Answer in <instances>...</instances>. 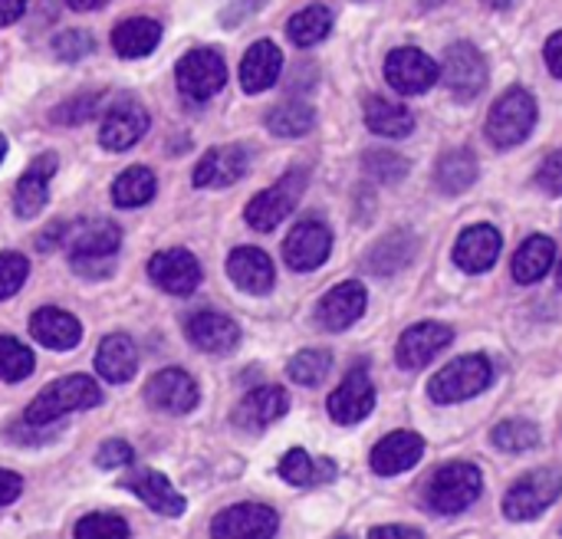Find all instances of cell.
I'll return each instance as SVG.
<instances>
[{
  "instance_id": "6da1fadb",
  "label": "cell",
  "mask_w": 562,
  "mask_h": 539,
  "mask_svg": "<svg viewBox=\"0 0 562 539\" xmlns=\"http://www.w3.org/2000/svg\"><path fill=\"white\" fill-rule=\"evenodd\" d=\"M99 402H102V389H99L89 375H66V379L46 385V389L26 405L23 422L33 425V428H46V425L59 422L63 415L95 408Z\"/></svg>"
},
{
  "instance_id": "7a4b0ae2",
  "label": "cell",
  "mask_w": 562,
  "mask_h": 539,
  "mask_svg": "<svg viewBox=\"0 0 562 539\" xmlns=\"http://www.w3.org/2000/svg\"><path fill=\"white\" fill-rule=\"evenodd\" d=\"M533 125H537V99L524 86H514L494 102L484 132L494 148H514L530 138Z\"/></svg>"
},
{
  "instance_id": "3957f363",
  "label": "cell",
  "mask_w": 562,
  "mask_h": 539,
  "mask_svg": "<svg viewBox=\"0 0 562 539\" xmlns=\"http://www.w3.org/2000/svg\"><path fill=\"white\" fill-rule=\"evenodd\" d=\"M484 491V478L474 464H445L425 487V504L435 510V514H445V517H454L461 510H468Z\"/></svg>"
},
{
  "instance_id": "277c9868",
  "label": "cell",
  "mask_w": 562,
  "mask_h": 539,
  "mask_svg": "<svg viewBox=\"0 0 562 539\" xmlns=\"http://www.w3.org/2000/svg\"><path fill=\"white\" fill-rule=\"evenodd\" d=\"M491 382H494L491 359L487 356H464V359L445 366L431 379L428 392L438 405H454V402H468V398L481 395Z\"/></svg>"
},
{
  "instance_id": "5b68a950",
  "label": "cell",
  "mask_w": 562,
  "mask_h": 539,
  "mask_svg": "<svg viewBox=\"0 0 562 539\" xmlns=\"http://www.w3.org/2000/svg\"><path fill=\"white\" fill-rule=\"evenodd\" d=\"M562 494V474L557 468H540V471H530L524 474L504 497V514L507 520H533L540 517L543 510H550Z\"/></svg>"
},
{
  "instance_id": "8992f818",
  "label": "cell",
  "mask_w": 562,
  "mask_h": 539,
  "mask_svg": "<svg viewBox=\"0 0 562 539\" xmlns=\"http://www.w3.org/2000/svg\"><path fill=\"white\" fill-rule=\"evenodd\" d=\"M303 191H306V171H300V168L286 171L273 188L260 191V194L247 204V211H244L247 224H250L254 231H260V234L280 227V224L293 214V207L300 204Z\"/></svg>"
},
{
  "instance_id": "52a82bcc",
  "label": "cell",
  "mask_w": 562,
  "mask_h": 539,
  "mask_svg": "<svg viewBox=\"0 0 562 539\" xmlns=\"http://www.w3.org/2000/svg\"><path fill=\"white\" fill-rule=\"evenodd\" d=\"M178 89L181 96H188L191 102H207L211 96H217L227 82V63L217 49H191L178 59L175 69Z\"/></svg>"
},
{
  "instance_id": "ba28073f",
  "label": "cell",
  "mask_w": 562,
  "mask_h": 539,
  "mask_svg": "<svg viewBox=\"0 0 562 539\" xmlns=\"http://www.w3.org/2000/svg\"><path fill=\"white\" fill-rule=\"evenodd\" d=\"M441 79L454 99H477L487 86V59L474 43H451L441 59Z\"/></svg>"
},
{
  "instance_id": "9c48e42d",
  "label": "cell",
  "mask_w": 562,
  "mask_h": 539,
  "mask_svg": "<svg viewBox=\"0 0 562 539\" xmlns=\"http://www.w3.org/2000/svg\"><path fill=\"white\" fill-rule=\"evenodd\" d=\"M441 76V66L418 46H398L385 59V79L402 96H422L428 92Z\"/></svg>"
},
{
  "instance_id": "30bf717a",
  "label": "cell",
  "mask_w": 562,
  "mask_h": 539,
  "mask_svg": "<svg viewBox=\"0 0 562 539\" xmlns=\"http://www.w3.org/2000/svg\"><path fill=\"white\" fill-rule=\"evenodd\" d=\"M329 254H333V231L313 217L300 221L283 240V260L296 273H310V270L323 267L329 260Z\"/></svg>"
},
{
  "instance_id": "8fae6325",
  "label": "cell",
  "mask_w": 562,
  "mask_h": 539,
  "mask_svg": "<svg viewBox=\"0 0 562 539\" xmlns=\"http://www.w3.org/2000/svg\"><path fill=\"white\" fill-rule=\"evenodd\" d=\"M280 517L263 504H237L211 520V539H273Z\"/></svg>"
},
{
  "instance_id": "7c38bea8",
  "label": "cell",
  "mask_w": 562,
  "mask_h": 539,
  "mask_svg": "<svg viewBox=\"0 0 562 539\" xmlns=\"http://www.w3.org/2000/svg\"><path fill=\"white\" fill-rule=\"evenodd\" d=\"M145 402L165 415H188L198 408L201 392H198V382L184 369H161L158 375L148 379Z\"/></svg>"
},
{
  "instance_id": "4fadbf2b",
  "label": "cell",
  "mask_w": 562,
  "mask_h": 539,
  "mask_svg": "<svg viewBox=\"0 0 562 539\" xmlns=\"http://www.w3.org/2000/svg\"><path fill=\"white\" fill-rule=\"evenodd\" d=\"M148 277L171 296H188L201 287V263L191 250L171 247L148 260Z\"/></svg>"
},
{
  "instance_id": "5bb4252c",
  "label": "cell",
  "mask_w": 562,
  "mask_h": 539,
  "mask_svg": "<svg viewBox=\"0 0 562 539\" xmlns=\"http://www.w3.org/2000/svg\"><path fill=\"white\" fill-rule=\"evenodd\" d=\"M454 343V329L445 323H418L412 329L402 333L398 346H395V359L402 369H425L438 352H445Z\"/></svg>"
},
{
  "instance_id": "9a60e30c",
  "label": "cell",
  "mask_w": 562,
  "mask_h": 539,
  "mask_svg": "<svg viewBox=\"0 0 562 539\" xmlns=\"http://www.w3.org/2000/svg\"><path fill=\"white\" fill-rule=\"evenodd\" d=\"M326 408H329V418L336 425H359L362 418H369L375 408V385H372L369 372L352 369L342 379V385L329 395Z\"/></svg>"
},
{
  "instance_id": "2e32d148",
  "label": "cell",
  "mask_w": 562,
  "mask_h": 539,
  "mask_svg": "<svg viewBox=\"0 0 562 539\" xmlns=\"http://www.w3.org/2000/svg\"><path fill=\"white\" fill-rule=\"evenodd\" d=\"M366 303H369L366 287H362L359 280H346V283L333 287V290L319 300V306H316V323H319L323 329H329V333H342V329H349L352 323L362 319Z\"/></svg>"
},
{
  "instance_id": "e0dca14e",
  "label": "cell",
  "mask_w": 562,
  "mask_h": 539,
  "mask_svg": "<svg viewBox=\"0 0 562 539\" xmlns=\"http://www.w3.org/2000/svg\"><path fill=\"white\" fill-rule=\"evenodd\" d=\"M148 112L138 102H119L105 112L99 125V145L105 151H128L148 132Z\"/></svg>"
},
{
  "instance_id": "ac0fdd59",
  "label": "cell",
  "mask_w": 562,
  "mask_h": 539,
  "mask_svg": "<svg viewBox=\"0 0 562 539\" xmlns=\"http://www.w3.org/2000/svg\"><path fill=\"white\" fill-rule=\"evenodd\" d=\"M250 168V151L244 145H217L194 165V188H227L240 181Z\"/></svg>"
},
{
  "instance_id": "d6986e66",
  "label": "cell",
  "mask_w": 562,
  "mask_h": 539,
  "mask_svg": "<svg viewBox=\"0 0 562 539\" xmlns=\"http://www.w3.org/2000/svg\"><path fill=\"white\" fill-rule=\"evenodd\" d=\"M290 412V395L280 385H260L240 398L234 408V425L240 431H263Z\"/></svg>"
},
{
  "instance_id": "ffe728a7",
  "label": "cell",
  "mask_w": 562,
  "mask_h": 539,
  "mask_svg": "<svg viewBox=\"0 0 562 539\" xmlns=\"http://www.w3.org/2000/svg\"><path fill=\"white\" fill-rule=\"evenodd\" d=\"M122 487L132 491L148 510H155V514H161V517H181L184 507H188V501L171 487V481H168L165 474L151 471V468H135V471L122 481Z\"/></svg>"
},
{
  "instance_id": "44dd1931",
  "label": "cell",
  "mask_w": 562,
  "mask_h": 539,
  "mask_svg": "<svg viewBox=\"0 0 562 539\" xmlns=\"http://www.w3.org/2000/svg\"><path fill=\"white\" fill-rule=\"evenodd\" d=\"M56 165H59L56 155H40L20 175V181L13 188V211H16V217L30 221V217H36L46 207V201H49V181L56 175Z\"/></svg>"
},
{
  "instance_id": "7402d4cb",
  "label": "cell",
  "mask_w": 562,
  "mask_h": 539,
  "mask_svg": "<svg viewBox=\"0 0 562 539\" xmlns=\"http://www.w3.org/2000/svg\"><path fill=\"white\" fill-rule=\"evenodd\" d=\"M119 244H122V231L102 217L66 224V237H63V247L69 250V257H112Z\"/></svg>"
},
{
  "instance_id": "603a6c76",
  "label": "cell",
  "mask_w": 562,
  "mask_h": 539,
  "mask_svg": "<svg viewBox=\"0 0 562 539\" xmlns=\"http://www.w3.org/2000/svg\"><path fill=\"white\" fill-rule=\"evenodd\" d=\"M501 247H504V237L497 227L491 224H474L468 227L458 244H454V263L464 270V273H487L497 257H501Z\"/></svg>"
},
{
  "instance_id": "cb8c5ba5",
  "label": "cell",
  "mask_w": 562,
  "mask_h": 539,
  "mask_svg": "<svg viewBox=\"0 0 562 539\" xmlns=\"http://www.w3.org/2000/svg\"><path fill=\"white\" fill-rule=\"evenodd\" d=\"M184 333L188 339L201 349V352H211V356H227L237 349L240 343V326L224 316V313H211V310H201L194 313L188 323H184Z\"/></svg>"
},
{
  "instance_id": "d4e9b609",
  "label": "cell",
  "mask_w": 562,
  "mask_h": 539,
  "mask_svg": "<svg viewBox=\"0 0 562 539\" xmlns=\"http://www.w3.org/2000/svg\"><path fill=\"white\" fill-rule=\"evenodd\" d=\"M227 277L237 290L250 296H263L273 290L277 270H273V260L260 247H237L227 257Z\"/></svg>"
},
{
  "instance_id": "484cf974",
  "label": "cell",
  "mask_w": 562,
  "mask_h": 539,
  "mask_svg": "<svg viewBox=\"0 0 562 539\" xmlns=\"http://www.w3.org/2000/svg\"><path fill=\"white\" fill-rule=\"evenodd\" d=\"M30 336L53 352H69L82 343V326L72 313L43 306L30 316Z\"/></svg>"
},
{
  "instance_id": "4316f807",
  "label": "cell",
  "mask_w": 562,
  "mask_h": 539,
  "mask_svg": "<svg viewBox=\"0 0 562 539\" xmlns=\"http://www.w3.org/2000/svg\"><path fill=\"white\" fill-rule=\"evenodd\" d=\"M425 454V441L415 431H392L372 448V471L382 478H395L412 471Z\"/></svg>"
},
{
  "instance_id": "83f0119b",
  "label": "cell",
  "mask_w": 562,
  "mask_h": 539,
  "mask_svg": "<svg viewBox=\"0 0 562 539\" xmlns=\"http://www.w3.org/2000/svg\"><path fill=\"white\" fill-rule=\"evenodd\" d=\"M280 72H283V53L273 40H257L240 59V86L250 96L267 92L280 79Z\"/></svg>"
},
{
  "instance_id": "f1b7e54d",
  "label": "cell",
  "mask_w": 562,
  "mask_h": 539,
  "mask_svg": "<svg viewBox=\"0 0 562 539\" xmlns=\"http://www.w3.org/2000/svg\"><path fill=\"white\" fill-rule=\"evenodd\" d=\"M418 254V237L405 227L385 234L382 240H375L366 254V270L375 277H392L398 270H405Z\"/></svg>"
},
{
  "instance_id": "f546056e",
  "label": "cell",
  "mask_w": 562,
  "mask_h": 539,
  "mask_svg": "<svg viewBox=\"0 0 562 539\" xmlns=\"http://www.w3.org/2000/svg\"><path fill=\"white\" fill-rule=\"evenodd\" d=\"M138 369V349L125 333H112L99 343L95 349V372L109 382V385H125L132 382Z\"/></svg>"
},
{
  "instance_id": "4dcf8cb0",
  "label": "cell",
  "mask_w": 562,
  "mask_h": 539,
  "mask_svg": "<svg viewBox=\"0 0 562 539\" xmlns=\"http://www.w3.org/2000/svg\"><path fill=\"white\" fill-rule=\"evenodd\" d=\"M158 43H161V23L151 20V16H132V20H122L112 30V49L122 59H142Z\"/></svg>"
},
{
  "instance_id": "1f68e13d",
  "label": "cell",
  "mask_w": 562,
  "mask_h": 539,
  "mask_svg": "<svg viewBox=\"0 0 562 539\" xmlns=\"http://www.w3.org/2000/svg\"><path fill=\"white\" fill-rule=\"evenodd\" d=\"M366 125H369V132H375L382 138H405L415 128V115L402 102H392L385 96H369L366 99Z\"/></svg>"
},
{
  "instance_id": "d6a6232c",
  "label": "cell",
  "mask_w": 562,
  "mask_h": 539,
  "mask_svg": "<svg viewBox=\"0 0 562 539\" xmlns=\"http://www.w3.org/2000/svg\"><path fill=\"white\" fill-rule=\"evenodd\" d=\"M553 263H557V244H553L550 237L537 234V237H530V240L514 254L510 273H514L517 283L530 287V283L543 280V277L553 270Z\"/></svg>"
},
{
  "instance_id": "836d02e7",
  "label": "cell",
  "mask_w": 562,
  "mask_h": 539,
  "mask_svg": "<svg viewBox=\"0 0 562 539\" xmlns=\"http://www.w3.org/2000/svg\"><path fill=\"white\" fill-rule=\"evenodd\" d=\"M435 181L445 194H464L477 181V158L471 148H451L435 168Z\"/></svg>"
},
{
  "instance_id": "e575fe53",
  "label": "cell",
  "mask_w": 562,
  "mask_h": 539,
  "mask_svg": "<svg viewBox=\"0 0 562 539\" xmlns=\"http://www.w3.org/2000/svg\"><path fill=\"white\" fill-rule=\"evenodd\" d=\"M280 478L293 487H313V484H326L336 478V464L329 458L313 461L303 448H293L283 454L280 461Z\"/></svg>"
},
{
  "instance_id": "d590c367",
  "label": "cell",
  "mask_w": 562,
  "mask_h": 539,
  "mask_svg": "<svg viewBox=\"0 0 562 539\" xmlns=\"http://www.w3.org/2000/svg\"><path fill=\"white\" fill-rule=\"evenodd\" d=\"M155 191H158L155 171L145 168V165H132V168H125V171L115 178V184H112V201H115L119 207H145V204L155 198Z\"/></svg>"
},
{
  "instance_id": "8d00e7d4",
  "label": "cell",
  "mask_w": 562,
  "mask_h": 539,
  "mask_svg": "<svg viewBox=\"0 0 562 539\" xmlns=\"http://www.w3.org/2000/svg\"><path fill=\"white\" fill-rule=\"evenodd\" d=\"M329 30H333V13H329V7H323V3L303 7V10L293 13L290 23H286L290 43H296V46H303V49L323 43V40L329 36Z\"/></svg>"
},
{
  "instance_id": "74e56055",
  "label": "cell",
  "mask_w": 562,
  "mask_h": 539,
  "mask_svg": "<svg viewBox=\"0 0 562 539\" xmlns=\"http://www.w3.org/2000/svg\"><path fill=\"white\" fill-rule=\"evenodd\" d=\"M316 125V109L300 99H286L267 112V128L280 138H300Z\"/></svg>"
},
{
  "instance_id": "f35d334b",
  "label": "cell",
  "mask_w": 562,
  "mask_h": 539,
  "mask_svg": "<svg viewBox=\"0 0 562 539\" xmlns=\"http://www.w3.org/2000/svg\"><path fill=\"white\" fill-rule=\"evenodd\" d=\"M329 369H333V356H329L326 349H303V352H296V356L290 359L286 375H290L296 385L313 389V385H319V382L329 375Z\"/></svg>"
},
{
  "instance_id": "ab89813d",
  "label": "cell",
  "mask_w": 562,
  "mask_h": 539,
  "mask_svg": "<svg viewBox=\"0 0 562 539\" xmlns=\"http://www.w3.org/2000/svg\"><path fill=\"white\" fill-rule=\"evenodd\" d=\"M494 445L501 451H510V454H520V451H530L540 445V428L527 418H510V422H501L494 428Z\"/></svg>"
},
{
  "instance_id": "60d3db41",
  "label": "cell",
  "mask_w": 562,
  "mask_h": 539,
  "mask_svg": "<svg viewBox=\"0 0 562 539\" xmlns=\"http://www.w3.org/2000/svg\"><path fill=\"white\" fill-rule=\"evenodd\" d=\"M33 352L13 339V336H0V379L3 382H23L33 375Z\"/></svg>"
},
{
  "instance_id": "b9f144b4",
  "label": "cell",
  "mask_w": 562,
  "mask_h": 539,
  "mask_svg": "<svg viewBox=\"0 0 562 539\" xmlns=\"http://www.w3.org/2000/svg\"><path fill=\"white\" fill-rule=\"evenodd\" d=\"M102 92H82V96H69L66 102H59L53 109V122L59 125H82L89 122L99 109H102Z\"/></svg>"
},
{
  "instance_id": "7bdbcfd3",
  "label": "cell",
  "mask_w": 562,
  "mask_h": 539,
  "mask_svg": "<svg viewBox=\"0 0 562 539\" xmlns=\"http://www.w3.org/2000/svg\"><path fill=\"white\" fill-rule=\"evenodd\" d=\"M362 168H366V175H372V178L382 181V184H395V181H402V178L408 175V161H405L402 155L389 151V148L369 151V155L362 158Z\"/></svg>"
},
{
  "instance_id": "ee69618b",
  "label": "cell",
  "mask_w": 562,
  "mask_h": 539,
  "mask_svg": "<svg viewBox=\"0 0 562 539\" xmlns=\"http://www.w3.org/2000/svg\"><path fill=\"white\" fill-rule=\"evenodd\" d=\"M76 539H128V524L115 514H89L76 524Z\"/></svg>"
},
{
  "instance_id": "f6af8a7d",
  "label": "cell",
  "mask_w": 562,
  "mask_h": 539,
  "mask_svg": "<svg viewBox=\"0 0 562 539\" xmlns=\"http://www.w3.org/2000/svg\"><path fill=\"white\" fill-rule=\"evenodd\" d=\"M26 277H30V260L16 250H3L0 254V303L20 293Z\"/></svg>"
},
{
  "instance_id": "bcb514c9",
  "label": "cell",
  "mask_w": 562,
  "mask_h": 539,
  "mask_svg": "<svg viewBox=\"0 0 562 539\" xmlns=\"http://www.w3.org/2000/svg\"><path fill=\"white\" fill-rule=\"evenodd\" d=\"M92 49H95V40H92L89 30H63V33L53 36V56L63 59V63L86 59Z\"/></svg>"
},
{
  "instance_id": "7dc6e473",
  "label": "cell",
  "mask_w": 562,
  "mask_h": 539,
  "mask_svg": "<svg viewBox=\"0 0 562 539\" xmlns=\"http://www.w3.org/2000/svg\"><path fill=\"white\" fill-rule=\"evenodd\" d=\"M132 461H135V451H132V445L122 441V438H112V441H105V445L95 451V464H99L102 471L132 468Z\"/></svg>"
},
{
  "instance_id": "c3c4849f",
  "label": "cell",
  "mask_w": 562,
  "mask_h": 539,
  "mask_svg": "<svg viewBox=\"0 0 562 539\" xmlns=\"http://www.w3.org/2000/svg\"><path fill=\"white\" fill-rule=\"evenodd\" d=\"M69 263L86 280H105L115 270V254L112 257H69Z\"/></svg>"
},
{
  "instance_id": "681fc988",
  "label": "cell",
  "mask_w": 562,
  "mask_h": 539,
  "mask_svg": "<svg viewBox=\"0 0 562 539\" xmlns=\"http://www.w3.org/2000/svg\"><path fill=\"white\" fill-rule=\"evenodd\" d=\"M537 184H540L543 191H550V194H562V151H553V155L540 165Z\"/></svg>"
},
{
  "instance_id": "f907efd6",
  "label": "cell",
  "mask_w": 562,
  "mask_h": 539,
  "mask_svg": "<svg viewBox=\"0 0 562 539\" xmlns=\"http://www.w3.org/2000/svg\"><path fill=\"white\" fill-rule=\"evenodd\" d=\"M20 494H23V478H20V474H13V471H3V468H0V507L13 504Z\"/></svg>"
},
{
  "instance_id": "816d5d0a",
  "label": "cell",
  "mask_w": 562,
  "mask_h": 539,
  "mask_svg": "<svg viewBox=\"0 0 562 539\" xmlns=\"http://www.w3.org/2000/svg\"><path fill=\"white\" fill-rule=\"evenodd\" d=\"M543 56H547V66H550V72L562 79V30L560 33H553L550 40H547V49H543Z\"/></svg>"
},
{
  "instance_id": "f5cc1de1",
  "label": "cell",
  "mask_w": 562,
  "mask_h": 539,
  "mask_svg": "<svg viewBox=\"0 0 562 539\" xmlns=\"http://www.w3.org/2000/svg\"><path fill=\"white\" fill-rule=\"evenodd\" d=\"M369 539H425V534L415 527H375Z\"/></svg>"
},
{
  "instance_id": "db71d44e",
  "label": "cell",
  "mask_w": 562,
  "mask_h": 539,
  "mask_svg": "<svg viewBox=\"0 0 562 539\" xmlns=\"http://www.w3.org/2000/svg\"><path fill=\"white\" fill-rule=\"evenodd\" d=\"M26 0H0V26H10L23 16Z\"/></svg>"
},
{
  "instance_id": "11a10c76",
  "label": "cell",
  "mask_w": 562,
  "mask_h": 539,
  "mask_svg": "<svg viewBox=\"0 0 562 539\" xmlns=\"http://www.w3.org/2000/svg\"><path fill=\"white\" fill-rule=\"evenodd\" d=\"M72 10H99V7H105L109 0H66Z\"/></svg>"
},
{
  "instance_id": "9f6ffc18",
  "label": "cell",
  "mask_w": 562,
  "mask_h": 539,
  "mask_svg": "<svg viewBox=\"0 0 562 539\" xmlns=\"http://www.w3.org/2000/svg\"><path fill=\"white\" fill-rule=\"evenodd\" d=\"M484 7H491V10H507V7H514V0H481Z\"/></svg>"
},
{
  "instance_id": "6f0895ef",
  "label": "cell",
  "mask_w": 562,
  "mask_h": 539,
  "mask_svg": "<svg viewBox=\"0 0 562 539\" xmlns=\"http://www.w3.org/2000/svg\"><path fill=\"white\" fill-rule=\"evenodd\" d=\"M438 3H445V0H422V7H425V10H431V7H438Z\"/></svg>"
},
{
  "instance_id": "680465c9",
  "label": "cell",
  "mask_w": 562,
  "mask_h": 539,
  "mask_svg": "<svg viewBox=\"0 0 562 539\" xmlns=\"http://www.w3.org/2000/svg\"><path fill=\"white\" fill-rule=\"evenodd\" d=\"M3 155H7V138L0 135V161H3Z\"/></svg>"
},
{
  "instance_id": "91938a15",
  "label": "cell",
  "mask_w": 562,
  "mask_h": 539,
  "mask_svg": "<svg viewBox=\"0 0 562 539\" xmlns=\"http://www.w3.org/2000/svg\"><path fill=\"white\" fill-rule=\"evenodd\" d=\"M333 539H356V537H349V534H339V537H333Z\"/></svg>"
},
{
  "instance_id": "94428289",
  "label": "cell",
  "mask_w": 562,
  "mask_h": 539,
  "mask_svg": "<svg viewBox=\"0 0 562 539\" xmlns=\"http://www.w3.org/2000/svg\"><path fill=\"white\" fill-rule=\"evenodd\" d=\"M557 280H560V290H562V263H560V273H557Z\"/></svg>"
}]
</instances>
